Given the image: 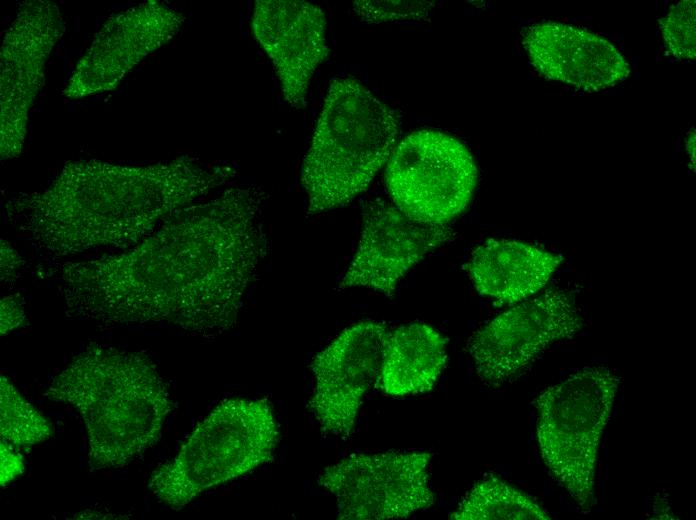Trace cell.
Segmentation results:
<instances>
[{"label":"cell","instance_id":"6da1fadb","mask_svg":"<svg viewBox=\"0 0 696 520\" xmlns=\"http://www.w3.org/2000/svg\"><path fill=\"white\" fill-rule=\"evenodd\" d=\"M265 191L231 187L167 218L131 250L64 264L67 314L108 326L168 324L202 337L237 324L268 253Z\"/></svg>","mask_w":696,"mask_h":520},{"label":"cell","instance_id":"7a4b0ae2","mask_svg":"<svg viewBox=\"0 0 696 520\" xmlns=\"http://www.w3.org/2000/svg\"><path fill=\"white\" fill-rule=\"evenodd\" d=\"M236 175L229 165L188 156L145 166L77 160L43 191L10 200L6 211L38 247L56 255L124 248Z\"/></svg>","mask_w":696,"mask_h":520},{"label":"cell","instance_id":"3957f363","mask_svg":"<svg viewBox=\"0 0 696 520\" xmlns=\"http://www.w3.org/2000/svg\"><path fill=\"white\" fill-rule=\"evenodd\" d=\"M45 396L80 414L91 471L120 468L138 459L159 441L173 409L147 355L97 343L53 378Z\"/></svg>","mask_w":696,"mask_h":520},{"label":"cell","instance_id":"277c9868","mask_svg":"<svg viewBox=\"0 0 696 520\" xmlns=\"http://www.w3.org/2000/svg\"><path fill=\"white\" fill-rule=\"evenodd\" d=\"M397 112L354 78L330 83L301 169L308 214L348 205L390 159Z\"/></svg>","mask_w":696,"mask_h":520},{"label":"cell","instance_id":"5b68a950","mask_svg":"<svg viewBox=\"0 0 696 520\" xmlns=\"http://www.w3.org/2000/svg\"><path fill=\"white\" fill-rule=\"evenodd\" d=\"M278 441L279 426L266 399H227L152 473L148 487L161 502L181 509L203 491L272 461Z\"/></svg>","mask_w":696,"mask_h":520},{"label":"cell","instance_id":"8992f818","mask_svg":"<svg viewBox=\"0 0 696 520\" xmlns=\"http://www.w3.org/2000/svg\"><path fill=\"white\" fill-rule=\"evenodd\" d=\"M620 378L606 367L583 368L536 399L537 442L556 481L579 507L595 504V471Z\"/></svg>","mask_w":696,"mask_h":520},{"label":"cell","instance_id":"52a82bcc","mask_svg":"<svg viewBox=\"0 0 696 520\" xmlns=\"http://www.w3.org/2000/svg\"><path fill=\"white\" fill-rule=\"evenodd\" d=\"M477 177L475 161L462 142L441 131L419 130L395 147L385 180L392 202L406 215L448 224L469 204Z\"/></svg>","mask_w":696,"mask_h":520},{"label":"cell","instance_id":"ba28073f","mask_svg":"<svg viewBox=\"0 0 696 520\" xmlns=\"http://www.w3.org/2000/svg\"><path fill=\"white\" fill-rule=\"evenodd\" d=\"M429 452L352 454L326 467L318 484L337 502L340 520L406 518L434 504Z\"/></svg>","mask_w":696,"mask_h":520},{"label":"cell","instance_id":"9c48e42d","mask_svg":"<svg viewBox=\"0 0 696 520\" xmlns=\"http://www.w3.org/2000/svg\"><path fill=\"white\" fill-rule=\"evenodd\" d=\"M59 6L49 0L22 2L0 50V155L17 157L27 134L29 111L45 81L46 63L62 38Z\"/></svg>","mask_w":696,"mask_h":520},{"label":"cell","instance_id":"30bf717a","mask_svg":"<svg viewBox=\"0 0 696 520\" xmlns=\"http://www.w3.org/2000/svg\"><path fill=\"white\" fill-rule=\"evenodd\" d=\"M583 319L572 297L549 290L523 302L478 329L468 352L478 376L499 385L525 369L551 344L573 337Z\"/></svg>","mask_w":696,"mask_h":520},{"label":"cell","instance_id":"8fae6325","mask_svg":"<svg viewBox=\"0 0 696 520\" xmlns=\"http://www.w3.org/2000/svg\"><path fill=\"white\" fill-rule=\"evenodd\" d=\"M389 334L384 322L360 321L314 357L309 407L323 433L351 436L362 400L376 386Z\"/></svg>","mask_w":696,"mask_h":520},{"label":"cell","instance_id":"7c38bea8","mask_svg":"<svg viewBox=\"0 0 696 520\" xmlns=\"http://www.w3.org/2000/svg\"><path fill=\"white\" fill-rule=\"evenodd\" d=\"M185 19L157 0L113 14L77 62L63 95L81 99L115 89L144 58L168 43Z\"/></svg>","mask_w":696,"mask_h":520},{"label":"cell","instance_id":"4fadbf2b","mask_svg":"<svg viewBox=\"0 0 696 520\" xmlns=\"http://www.w3.org/2000/svg\"><path fill=\"white\" fill-rule=\"evenodd\" d=\"M453 237L448 224L421 222L394 204L370 201L363 209L358 248L339 288L366 287L392 297L416 263Z\"/></svg>","mask_w":696,"mask_h":520},{"label":"cell","instance_id":"5bb4252c","mask_svg":"<svg viewBox=\"0 0 696 520\" xmlns=\"http://www.w3.org/2000/svg\"><path fill=\"white\" fill-rule=\"evenodd\" d=\"M326 16L316 4L301 0H257L251 27L271 60L285 102L304 109L312 76L328 57Z\"/></svg>","mask_w":696,"mask_h":520},{"label":"cell","instance_id":"9a60e30c","mask_svg":"<svg viewBox=\"0 0 696 520\" xmlns=\"http://www.w3.org/2000/svg\"><path fill=\"white\" fill-rule=\"evenodd\" d=\"M522 43L541 75L584 92L613 87L631 72L626 58L610 41L580 27L537 23L523 31Z\"/></svg>","mask_w":696,"mask_h":520},{"label":"cell","instance_id":"2e32d148","mask_svg":"<svg viewBox=\"0 0 696 520\" xmlns=\"http://www.w3.org/2000/svg\"><path fill=\"white\" fill-rule=\"evenodd\" d=\"M562 260L533 244L491 238L474 250L468 271L481 295L513 304L543 288Z\"/></svg>","mask_w":696,"mask_h":520},{"label":"cell","instance_id":"e0dca14e","mask_svg":"<svg viewBox=\"0 0 696 520\" xmlns=\"http://www.w3.org/2000/svg\"><path fill=\"white\" fill-rule=\"evenodd\" d=\"M447 339L425 323H410L390 332L376 386L391 396L433 389L447 361Z\"/></svg>","mask_w":696,"mask_h":520},{"label":"cell","instance_id":"ac0fdd59","mask_svg":"<svg viewBox=\"0 0 696 520\" xmlns=\"http://www.w3.org/2000/svg\"><path fill=\"white\" fill-rule=\"evenodd\" d=\"M455 520H548L549 513L531 496L496 478L476 483L450 515Z\"/></svg>","mask_w":696,"mask_h":520},{"label":"cell","instance_id":"d6986e66","mask_svg":"<svg viewBox=\"0 0 696 520\" xmlns=\"http://www.w3.org/2000/svg\"><path fill=\"white\" fill-rule=\"evenodd\" d=\"M1 439L16 448H29L49 439L53 424L29 403L4 376L0 380Z\"/></svg>","mask_w":696,"mask_h":520},{"label":"cell","instance_id":"ffe728a7","mask_svg":"<svg viewBox=\"0 0 696 520\" xmlns=\"http://www.w3.org/2000/svg\"><path fill=\"white\" fill-rule=\"evenodd\" d=\"M695 12L694 0L680 1L660 20L665 46L680 60L696 56Z\"/></svg>","mask_w":696,"mask_h":520},{"label":"cell","instance_id":"44dd1931","mask_svg":"<svg viewBox=\"0 0 696 520\" xmlns=\"http://www.w3.org/2000/svg\"><path fill=\"white\" fill-rule=\"evenodd\" d=\"M434 7L427 1H355L353 10L367 23L424 19Z\"/></svg>","mask_w":696,"mask_h":520},{"label":"cell","instance_id":"7402d4cb","mask_svg":"<svg viewBox=\"0 0 696 520\" xmlns=\"http://www.w3.org/2000/svg\"><path fill=\"white\" fill-rule=\"evenodd\" d=\"M1 335L23 325L25 321L24 300L19 293L4 297L0 301Z\"/></svg>","mask_w":696,"mask_h":520},{"label":"cell","instance_id":"603a6c76","mask_svg":"<svg viewBox=\"0 0 696 520\" xmlns=\"http://www.w3.org/2000/svg\"><path fill=\"white\" fill-rule=\"evenodd\" d=\"M1 485L5 486L16 477L21 475L24 470V464L19 454L12 450L9 443L1 439Z\"/></svg>","mask_w":696,"mask_h":520},{"label":"cell","instance_id":"cb8c5ba5","mask_svg":"<svg viewBox=\"0 0 696 520\" xmlns=\"http://www.w3.org/2000/svg\"><path fill=\"white\" fill-rule=\"evenodd\" d=\"M22 263L20 255L9 243L1 239V281L8 282L16 278Z\"/></svg>","mask_w":696,"mask_h":520},{"label":"cell","instance_id":"d4e9b609","mask_svg":"<svg viewBox=\"0 0 696 520\" xmlns=\"http://www.w3.org/2000/svg\"><path fill=\"white\" fill-rule=\"evenodd\" d=\"M686 150L693 166L695 165V132L692 131L686 138Z\"/></svg>","mask_w":696,"mask_h":520}]
</instances>
